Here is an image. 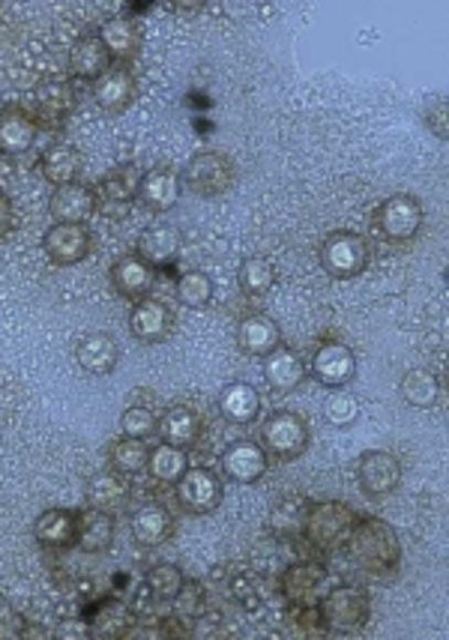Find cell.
<instances>
[{
    "label": "cell",
    "instance_id": "obj_32",
    "mask_svg": "<svg viewBox=\"0 0 449 640\" xmlns=\"http://www.w3.org/2000/svg\"><path fill=\"white\" fill-rule=\"evenodd\" d=\"M33 536L45 547H70L75 545V515L66 509H45L33 521Z\"/></svg>",
    "mask_w": 449,
    "mask_h": 640
},
{
    "label": "cell",
    "instance_id": "obj_15",
    "mask_svg": "<svg viewBox=\"0 0 449 640\" xmlns=\"http://www.w3.org/2000/svg\"><path fill=\"white\" fill-rule=\"evenodd\" d=\"M129 330L145 344H162L171 335V330H174V311L168 309L165 302L145 297V300L132 302Z\"/></svg>",
    "mask_w": 449,
    "mask_h": 640
},
{
    "label": "cell",
    "instance_id": "obj_19",
    "mask_svg": "<svg viewBox=\"0 0 449 640\" xmlns=\"http://www.w3.org/2000/svg\"><path fill=\"white\" fill-rule=\"evenodd\" d=\"M115 545V518L105 509L87 506L75 515V547L84 554H105Z\"/></svg>",
    "mask_w": 449,
    "mask_h": 640
},
{
    "label": "cell",
    "instance_id": "obj_25",
    "mask_svg": "<svg viewBox=\"0 0 449 640\" xmlns=\"http://www.w3.org/2000/svg\"><path fill=\"white\" fill-rule=\"evenodd\" d=\"M42 177L52 183L54 189L66 186V183H78V174H82V153L78 147L66 145V141H57L45 153H42Z\"/></svg>",
    "mask_w": 449,
    "mask_h": 640
},
{
    "label": "cell",
    "instance_id": "obj_22",
    "mask_svg": "<svg viewBox=\"0 0 449 640\" xmlns=\"http://www.w3.org/2000/svg\"><path fill=\"white\" fill-rule=\"evenodd\" d=\"M306 377H309L306 362L282 344L270 356H264V381L270 383V390L276 393H293L297 386H303Z\"/></svg>",
    "mask_w": 449,
    "mask_h": 640
},
{
    "label": "cell",
    "instance_id": "obj_11",
    "mask_svg": "<svg viewBox=\"0 0 449 640\" xmlns=\"http://www.w3.org/2000/svg\"><path fill=\"white\" fill-rule=\"evenodd\" d=\"M330 587H333V578L321 563H293L285 568L282 593L297 608H314Z\"/></svg>",
    "mask_w": 449,
    "mask_h": 640
},
{
    "label": "cell",
    "instance_id": "obj_34",
    "mask_svg": "<svg viewBox=\"0 0 449 640\" xmlns=\"http://www.w3.org/2000/svg\"><path fill=\"white\" fill-rule=\"evenodd\" d=\"M147 461H150V449H147L145 440H132V437H124L111 446L108 452V465L115 473L126 476H141L147 470Z\"/></svg>",
    "mask_w": 449,
    "mask_h": 640
},
{
    "label": "cell",
    "instance_id": "obj_18",
    "mask_svg": "<svg viewBox=\"0 0 449 640\" xmlns=\"http://www.w3.org/2000/svg\"><path fill=\"white\" fill-rule=\"evenodd\" d=\"M96 195L94 189L84 186V183H66L57 186L49 198V213L54 222L61 225H84L87 218L94 216Z\"/></svg>",
    "mask_w": 449,
    "mask_h": 640
},
{
    "label": "cell",
    "instance_id": "obj_21",
    "mask_svg": "<svg viewBox=\"0 0 449 640\" xmlns=\"http://www.w3.org/2000/svg\"><path fill=\"white\" fill-rule=\"evenodd\" d=\"M94 99L105 114L126 111L136 99V78L126 66H111L103 78L94 82Z\"/></svg>",
    "mask_w": 449,
    "mask_h": 640
},
{
    "label": "cell",
    "instance_id": "obj_9",
    "mask_svg": "<svg viewBox=\"0 0 449 640\" xmlns=\"http://www.w3.org/2000/svg\"><path fill=\"white\" fill-rule=\"evenodd\" d=\"M423 227V204L417 195L396 192L377 207V231L393 243H408Z\"/></svg>",
    "mask_w": 449,
    "mask_h": 640
},
{
    "label": "cell",
    "instance_id": "obj_14",
    "mask_svg": "<svg viewBox=\"0 0 449 640\" xmlns=\"http://www.w3.org/2000/svg\"><path fill=\"white\" fill-rule=\"evenodd\" d=\"M42 252L45 258L57 267H75L90 255V234L84 225H61L54 222L45 237H42Z\"/></svg>",
    "mask_w": 449,
    "mask_h": 640
},
{
    "label": "cell",
    "instance_id": "obj_41",
    "mask_svg": "<svg viewBox=\"0 0 449 640\" xmlns=\"http://www.w3.org/2000/svg\"><path fill=\"white\" fill-rule=\"evenodd\" d=\"M136 174H138L136 168L124 166L120 171H115V174L105 177L103 189L108 192L111 201H129V198H136L138 180H141V177H136Z\"/></svg>",
    "mask_w": 449,
    "mask_h": 640
},
{
    "label": "cell",
    "instance_id": "obj_1",
    "mask_svg": "<svg viewBox=\"0 0 449 640\" xmlns=\"http://www.w3.org/2000/svg\"><path fill=\"white\" fill-rule=\"evenodd\" d=\"M345 545L372 572L398 566V559H402V542H398L396 530L389 527L387 521H381V518H356Z\"/></svg>",
    "mask_w": 449,
    "mask_h": 640
},
{
    "label": "cell",
    "instance_id": "obj_23",
    "mask_svg": "<svg viewBox=\"0 0 449 640\" xmlns=\"http://www.w3.org/2000/svg\"><path fill=\"white\" fill-rule=\"evenodd\" d=\"M220 410L231 425H252L261 416V393L246 381L228 383L220 393Z\"/></svg>",
    "mask_w": 449,
    "mask_h": 640
},
{
    "label": "cell",
    "instance_id": "obj_2",
    "mask_svg": "<svg viewBox=\"0 0 449 640\" xmlns=\"http://www.w3.org/2000/svg\"><path fill=\"white\" fill-rule=\"evenodd\" d=\"M314 610L321 617V626L333 634H356L372 620V601L356 587H330Z\"/></svg>",
    "mask_w": 449,
    "mask_h": 640
},
{
    "label": "cell",
    "instance_id": "obj_28",
    "mask_svg": "<svg viewBox=\"0 0 449 640\" xmlns=\"http://www.w3.org/2000/svg\"><path fill=\"white\" fill-rule=\"evenodd\" d=\"M157 431L165 444L186 449V446H192L199 440L201 419L192 407H186V404H174V407H168L165 414L159 416Z\"/></svg>",
    "mask_w": 449,
    "mask_h": 640
},
{
    "label": "cell",
    "instance_id": "obj_7",
    "mask_svg": "<svg viewBox=\"0 0 449 640\" xmlns=\"http://www.w3.org/2000/svg\"><path fill=\"white\" fill-rule=\"evenodd\" d=\"M225 500L222 476L210 467H186L178 479V503L189 515H213Z\"/></svg>",
    "mask_w": 449,
    "mask_h": 640
},
{
    "label": "cell",
    "instance_id": "obj_37",
    "mask_svg": "<svg viewBox=\"0 0 449 640\" xmlns=\"http://www.w3.org/2000/svg\"><path fill=\"white\" fill-rule=\"evenodd\" d=\"M145 587L162 601L178 599L183 587H186V578H183V568L178 563H159L145 575Z\"/></svg>",
    "mask_w": 449,
    "mask_h": 640
},
{
    "label": "cell",
    "instance_id": "obj_43",
    "mask_svg": "<svg viewBox=\"0 0 449 640\" xmlns=\"http://www.w3.org/2000/svg\"><path fill=\"white\" fill-rule=\"evenodd\" d=\"M12 231V204L10 198L0 195V239Z\"/></svg>",
    "mask_w": 449,
    "mask_h": 640
},
{
    "label": "cell",
    "instance_id": "obj_31",
    "mask_svg": "<svg viewBox=\"0 0 449 640\" xmlns=\"http://www.w3.org/2000/svg\"><path fill=\"white\" fill-rule=\"evenodd\" d=\"M99 42L105 45V52L111 54V61H129L136 57L141 49V33L129 19H108L99 28Z\"/></svg>",
    "mask_w": 449,
    "mask_h": 640
},
{
    "label": "cell",
    "instance_id": "obj_42",
    "mask_svg": "<svg viewBox=\"0 0 449 640\" xmlns=\"http://www.w3.org/2000/svg\"><path fill=\"white\" fill-rule=\"evenodd\" d=\"M24 638V620H21L19 610L0 605V640H15Z\"/></svg>",
    "mask_w": 449,
    "mask_h": 640
},
{
    "label": "cell",
    "instance_id": "obj_13",
    "mask_svg": "<svg viewBox=\"0 0 449 640\" xmlns=\"http://www.w3.org/2000/svg\"><path fill=\"white\" fill-rule=\"evenodd\" d=\"M312 377L327 390H345L356 377V356L342 341H327L312 356Z\"/></svg>",
    "mask_w": 449,
    "mask_h": 640
},
{
    "label": "cell",
    "instance_id": "obj_27",
    "mask_svg": "<svg viewBox=\"0 0 449 640\" xmlns=\"http://www.w3.org/2000/svg\"><path fill=\"white\" fill-rule=\"evenodd\" d=\"M440 393H443V386H440V377L431 369H408L398 381L402 402L417 407V410H431L440 402Z\"/></svg>",
    "mask_w": 449,
    "mask_h": 640
},
{
    "label": "cell",
    "instance_id": "obj_6",
    "mask_svg": "<svg viewBox=\"0 0 449 640\" xmlns=\"http://www.w3.org/2000/svg\"><path fill=\"white\" fill-rule=\"evenodd\" d=\"M199 198H220L231 192L234 180H237V168L228 156L220 150H204V153L192 156L180 177Z\"/></svg>",
    "mask_w": 449,
    "mask_h": 640
},
{
    "label": "cell",
    "instance_id": "obj_33",
    "mask_svg": "<svg viewBox=\"0 0 449 640\" xmlns=\"http://www.w3.org/2000/svg\"><path fill=\"white\" fill-rule=\"evenodd\" d=\"M189 458L186 449L171 444H159L157 449H150V461H147V473L153 476L157 482L165 486H178V479L186 473Z\"/></svg>",
    "mask_w": 449,
    "mask_h": 640
},
{
    "label": "cell",
    "instance_id": "obj_39",
    "mask_svg": "<svg viewBox=\"0 0 449 640\" xmlns=\"http://www.w3.org/2000/svg\"><path fill=\"white\" fill-rule=\"evenodd\" d=\"M356 416H360V402L351 393L333 390L324 398L327 425H333V428H351L356 423Z\"/></svg>",
    "mask_w": 449,
    "mask_h": 640
},
{
    "label": "cell",
    "instance_id": "obj_12",
    "mask_svg": "<svg viewBox=\"0 0 449 640\" xmlns=\"http://www.w3.org/2000/svg\"><path fill=\"white\" fill-rule=\"evenodd\" d=\"M180 195H183V180L174 168L159 166L141 174L136 189V201L150 213H168L178 207Z\"/></svg>",
    "mask_w": 449,
    "mask_h": 640
},
{
    "label": "cell",
    "instance_id": "obj_4",
    "mask_svg": "<svg viewBox=\"0 0 449 640\" xmlns=\"http://www.w3.org/2000/svg\"><path fill=\"white\" fill-rule=\"evenodd\" d=\"M321 267L335 281H351L368 267V243L356 231H333L321 243Z\"/></svg>",
    "mask_w": 449,
    "mask_h": 640
},
{
    "label": "cell",
    "instance_id": "obj_5",
    "mask_svg": "<svg viewBox=\"0 0 449 640\" xmlns=\"http://www.w3.org/2000/svg\"><path fill=\"white\" fill-rule=\"evenodd\" d=\"M261 440L267 452L282 458V461H293V458H300L309 449V444H312V428H309V423L297 410H272L264 419Z\"/></svg>",
    "mask_w": 449,
    "mask_h": 640
},
{
    "label": "cell",
    "instance_id": "obj_17",
    "mask_svg": "<svg viewBox=\"0 0 449 640\" xmlns=\"http://www.w3.org/2000/svg\"><path fill=\"white\" fill-rule=\"evenodd\" d=\"M108 276H111V288L129 302H138L145 300V297H150V290L157 285V269L150 267V264H145L138 255L115 260L111 269H108Z\"/></svg>",
    "mask_w": 449,
    "mask_h": 640
},
{
    "label": "cell",
    "instance_id": "obj_36",
    "mask_svg": "<svg viewBox=\"0 0 449 640\" xmlns=\"http://www.w3.org/2000/svg\"><path fill=\"white\" fill-rule=\"evenodd\" d=\"M174 297L186 309H207L210 300H213V279H210L207 273H201V269L183 273L174 281Z\"/></svg>",
    "mask_w": 449,
    "mask_h": 640
},
{
    "label": "cell",
    "instance_id": "obj_29",
    "mask_svg": "<svg viewBox=\"0 0 449 640\" xmlns=\"http://www.w3.org/2000/svg\"><path fill=\"white\" fill-rule=\"evenodd\" d=\"M180 252V231L174 225H159L145 231L138 237V258L150 264V267H165L178 258Z\"/></svg>",
    "mask_w": 449,
    "mask_h": 640
},
{
    "label": "cell",
    "instance_id": "obj_24",
    "mask_svg": "<svg viewBox=\"0 0 449 640\" xmlns=\"http://www.w3.org/2000/svg\"><path fill=\"white\" fill-rule=\"evenodd\" d=\"M129 530L136 538L138 547L153 551V547L165 545L171 533H174V521L168 515V509L162 506H141L136 515L129 518Z\"/></svg>",
    "mask_w": 449,
    "mask_h": 640
},
{
    "label": "cell",
    "instance_id": "obj_20",
    "mask_svg": "<svg viewBox=\"0 0 449 640\" xmlns=\"http://www.w3.org/2000/svg\"><path fill=\"white\" fill-rule=\"evenodd\" d=\"M237 344H240L243 353L264 360V356H270L282 344V330H279V323L270 314H249L237 327Z\"/></svg>",
    "mask_w": 449,
    "mask_h": 640
},
{
    "label": "cell",
    "instance_id": "obj_3",
    "mask_svg": "<svg viewBox=\"0 0 449 640\" xmlns=\"http://www.w3.org/2000/svg\"><path fill=\"white\" fill-rule=\"evenodd\" d=\"M356 524V512L348 503L324 500V503H309L303 521V536L321 551H335L351 536Z\"/></svg>",
    "mask_w": 449,
    "mask_h": 640
},
{
    "label": "cell",
    "instance_id": "obj_38",
    "mask_svg": "<svg viewBox=\"0 0 449 640\" xmlns=\"http://www.w3.org/2000/svg\"><path fill=\"white\" fill-rule=\"evenodd\" d=\"M237 281L249 297H264L276 285V267L267 258H246L237 269Z\"/></svg>",
    "mask_w": 449,
    "mask_h": 640
},
{
    "label": "cell",
    "instance_id": "obj_35",
    "mask_svg": "<svg viewBox=\"0 0 449 640\" xmlns=\"http://www.w3.org/2000/svg\"><path fill=\"white\" fill-rule=\"evenodd\" d=\"M84 497H87V506L94 509H115L124 503L126 497V482L124 476L120 473H96L90 482H87V491H84Z\"/></svg>",
    "mask_w": 449,
    "mask_h": 640
},
{
    "label": "cell",
    "instance_id": "obj_16",
    "mask_svg": "<svg viewBox=\"0 0 449 640\" xmlns=\"http://www.w3.org/2000/svg\"><path fill=\"white\" fill-rule=\"evenodd\" d=\"M75 362L78 369L96 377L111 374L120 365V344L111 332H87L78 344H75Z\"/></svg>",
    "mask_w": 449,
    "mask_h": 640
},
{
    "label": "cell",
    "instance_id": "obj_8",
    "mask_svg": "<svg viewBox=\"0 0 449 640\" xmlns=\"http://www.w3.org/2000/svg\"><path fill=\"white\" fill-rule=\"evenodd\" d=\"M356 482L368 500H384L402 486V461L384 449H368L356 458Z\"/></svg>",
    "mask_w": 449,
    "mask_h": 640
},
{
    "label": "cell",
    "instance_id": "obj_40",
    "mask_svg": "<svg viewBox=\"0 0 449 640\" xmlns=\"http://www.w3.org/2000/svg\"><path fill=\"white\" fill-rule=\"evenodd\" d=\"M157 414L150 407H126L120 416V434L132 437V440H147L150 434H157Z\"/></svg>",
    "mask_w": 449,
    "mask_h": 640
},
{
    "label": "cell",
    "instance_id": "obj_10",
    "mask_svg": "<svg viewBox=\"0 0 449 640\" xmlns=\"http://www.w3.org/2000/svg\"><path fill=\"white\" fill-rule=\"evenodd\" d=\"M220 465L225 479L234 486H258L267 476L270 458H267V449L261 444H255V440H234L222 452Z\"/></svg>",
    "mask_w": 449,
    "mask_h": 640
},
{
    "label": "cell",
    "instance_id": "obj_26",
    "mask_svg": "<svg viewBox=\"0 0 449 640\" xmlns=\"http://www.w3.org/2000/svg\"><path fill=\"white\" fill-rule=\"evenodd\" d=\"M111 70V54L105 52L99 36H82L70 52V73L84 82H96Z\"/></svg>",
    "mask_w": 449,
    "mask_h": 640
},
{
    "label": "cell",
    "instance_id": "obj_30",
    "mask_svg": "<svg viewBox=\"0 0 449 640\" xmlns=\"http://www.w3.org/2000/svg\"><path fill=\"white\" fill-rule=\"evenodd\" d=\"M36 124L24 111H3L0 114V153L3 156H24L36 145Z\"/></svg>",
    "mask_w": 449,
    "mask_h": 640
}]
</instances>
